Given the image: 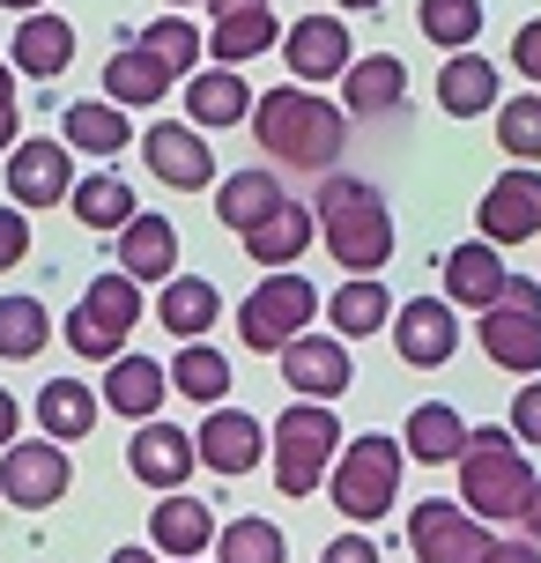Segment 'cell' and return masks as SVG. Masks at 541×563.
Returning a JSON list of instances; mask_svg holds the SVG:
<instances>
[{
  "label": "cell",
  "mask_w": 541,
  "mask_h": 563,
  "mask_svg": "<svg viewBox=\"0 0 541 563\" xmlns=\"http://www.w3.org/2000/svg\"><path fill=\"white\" fill-rule=\"evenodd\" d=\"M253 134L283 170H334L349 148V112L327 104L319 89H267L253 104Z\"/></svg>",
  "instance_id": "cell-1"
},
{
  "label": "cell",
  "mask_w": 541,
  "mask_h": 563,
  "mask_svg": "<svg viewBox=\"0 0 541 563\" xmlns=\"http://www.w3.org/2000/svg\"><path fill=\"white\" fill-rule=\"evenodd\" d=\"M312 208H319V238H327L334 267L378 275V267L394 260V216H386V194H378L371 178H334V170H327V186H319Z\"/></svg>",
  "instance_id": "cell-2"
},
{
  "label": "cell",
  "mask_w": 541,
  "mask_h": 563,
  "mask_svg": "<svg viewBox=\"0 0 541 563\" xmlns=\"http://www.w3.org/2000/svg\"><path fill=\"white\" fill-rule=\"evenodd\" d=\"M534 467H527V452H519L512 430H497V422H483V430H467V452H460V505L475 511V519H519L527 511V497H534Z\"/></svg>",
  "instance_id": "cell-3"
},
{
  "label": "cell",
  "mask_w": 541,
  "mask_h": 563,
  "mask_svg": "<svg viewBox=\"0 0 541 563\" xmlns=\"http://www.w3.org/2000/svg\"><path fill=\"white\" fill-rule=\"evenodd\" d=\"M342 422H334V408L327 400H297V408H283L275 416V430H267V452H275V489L283 497H312L319 482L334 475V460H342Z\"/></svg>",
  "instance_id": "cell-4"
},
{
  "label": "cell",
  "mask_w": 541,
  "mask_h": 563,
  "mask_svg": "<svg viewBox=\"0 0 541 563\" xmlns=\"http://www.w3.org/2000/svg\"><path fill=\"white\" fill-rule=\"evenodd\" d=\"M400 467H408V445L364 430V438L342 445L334 475H327V497H334V511H342L349 527H378V519L394 511V497H400Z\"/></svg>",
  "instance_id": "cell-5"
},
{
  "label": "cell",
  "mask_w": 541,
  "mask_h": 563,
  "mask_svg": "<svg viewBox=\"0 0 541 563\" xmlns=\"http://www.w3.org/2000/svg\"><path fill=\"white\" fill-rule=\"evenodd\" d=\"M134 327H142V282L134 275H97L82 289V305L67 311V349L75 356H89V364H119L126 356V341H134Z\"/></svg>",
  "instance_id": "cell-6"
},
{
  "label": "cell",
  "mask_w": 541,
  "mask_h": 563,
  "mask_svg": "<svg viewBox=\"0 0 541 563\" xmlns=\"http://www.w3.org/2000/svg\"><path fill=\"white\" fill-rule=\"evenodd\" d=\"M312 311H319V289L283 267V275H267L253 297L238 305V341H245L253 356H283L289 341L312 334Z\"/></svg>",
  "instance_id": "cell-7"
},
{
  "label": "cell",
  "mask_w": 541,
  "mask_h": 563,
  "mask_svg": "<svg viewBox=\"0 0 541 563\" xmlns=\"http://www.w3.org/2000/svg\"><path fill=\"white\" fill-rule=\"evenodd\" d=\"M408 549L416 563H489V519L460 505V497H423V505L408 511Z\"/></svg>",
  "instance_id": "cell-8"
},
{
  "label": "cell",
  "mask_w": 541,
  "mask_h": 563,
  "mask_svg": "<svg viewBox=\"0 0 541 563\" xmlns=\"http://www.w3.org/2000/svg\"><path fill=\"white\" fill-rule=\"evenodd\" d=\"M67 482H75V460H67V445H53V438H15V445L0 452V497L15 511H45L67 497Z\"/></svg>",
  "instance_id": "cell-9"
},
{
  "label": "cell",
  "mask_w": 541,
  "mask_h": 563,
  "mask_svg": "<svg viewBox=\"0 0 541 563\" xmlns=\"http://www.w3.org/2000/svg\"><path fill=\"white\" fill-rule=\"evenodd\" d=\"M142 164L172 186V194H200V186H223L216 178V148L200 134L194 119H156L142 134Z\"/></svg>",
  "instance_id": "cell-10"
},
{
  "label": "cell",
  "mask_w": 541,
  "mask_h": 563,
  "mask_svg": "<svg viewBox=\"0 0 541 563\" xmlns=\"http://www.w3.org/2000/svg\"><path fill=\"white\" fill-rule=\"evenodd\" d=\"M483 238L505 253V245H534L541 238V170L534 164H512L505 178H489V194H483Z\"/></svg>",
  "instance_id": "cell-11"
},
{
  "label": "cell",
  "mask_w": 541,
  "mask_h": 563,
  "mask_svg": "<svg viewBox=\"0 0 541 563\" xmlns=\"http://www.w3.org/2000/svg\"><path fill=\"white\" fill-rule=\"evenodd\" d=\"M8 200L23 216L75 200V156H67V141H15L8 148Z\"/></svg>",
  "instance_id": "cell-12"
},
{
  "label": "cell",
  "mask_w": 541,
  "mask_h": 563,
  "mask_svg": "<svg viewBox=\"0 0 541 563\" xmlns=\"http://www.w3.org/2000/svg\"><path fill=\"white\" fill-rule=\"evenodd\" d=\"M283 386L297 400H334L356 386V371H349V341L342 334H305V341H289L283 349Z\"/></svg>",
  "instance_id": "cell-13"
},
{
  "label": "cell",
  "mask_w": 541,
  "mask_h": 563,
  "mask_svg": "<svg viewBox=\"0 0 541 563\" xmlns=\"http://www.w3.org/2000/svg\"><path fill=\"white\" fill-rule=\"evenodd\" d=\"M194 445H200V467H208V475L238 482L267 460V422L245 416V408H208V422L194 430Z\"/></svg>",
  "instance_id": "cell-14"
},
{
  "label": "cell",
  "mask_w": 541,
  "mask_h": 563,
  "mask_svg": "<svg viewBox=\"0 0 541 563\" xmlns=\"http://www.w3.org/2000/svg\"><path fill=\"white\" fill-rule=\"evenodd\" d=\"M283 59L297 82H342L349 67H356V53H349V23L342 15H305V23L283 30Z\"/></svg>",
  "instance_id": "cell-15"
},
{
  "label": "cell",
  "mask_w": 541,
  "mask_h": 563,
  "mask_svg": "<svg viewBox=\"0 0 541 563\" xmlns=\"http://www.w3.org/2000/svg\"><path fill=\"white\" fill-rule=\"evenodd\" d=\"M394 349H400V364H416V371L453 364V349H460L453 305H445V297H408V305L394 311Z\"/></svg>",
  "instance_id": "cell-16"
},
{
  "label": "cell",
  "mask_w": 541,
  "mask_h": 563,
  "mask_svg": "<svg viewBox=\"0 0 541 563\" xmlns=\"http://www.w3.org/2000/svg\"><path fill=\"white\" fill-rule=\"evenodd\" d=\"M194 467H200V445H194V430H178V422H142L134 445H126V475L148 482V489H164V497H172Z\"/></svg>",
  "instance_id": "cell-17"
},
{
  "label": "cell",
  "mask_w": 541,
  "mask_h": 563,
  "mask_svg": "<svg viewBox=\"0 0 541 563\" xmlns=\"http://www.w3.org/2000/svg\"><path fill=\"white\" fill-rule=\"evenodd\" d=\"M475 341L497 371L512 378H541V311H512V305H489L475 311Z\"/></svg>",
  "instance_id": "cell-18"
},
{
  "label": "cell",
  "mask_w": 541,
  "mask_h": 563,
  "mask_svg": "<svg viewBox=\"0 0 541 563\" xmlns=\"http://www.w3.org/2000/svg\"><path fill=\"white\" fill-rule=\"evenodd\" d=\"M216 534H223V527H216V511L200 505V497H186V489H172L164 505L148 511V549H156V556H172V563H200L208 549H216Z\"/></svg>",
  "instance_id": "cell-19"
},
{
  "label": "cell",
  "mask_w": 541,
  "mask_h": 563,
  "mask_svg": "<svg viewBox=\"0 0 541 563\" xmlns=\"http://www.w3.org/2000/svg\"><path fill=\"white\" fill-rule=\"evenodd\" d=\"M505 282H512V267L497 260V245H489V238H467V245H453V253H445V305L489 311L497 297H505Z\"/></svg>",
  "instance_id": "cell-20"
},
{
  "label": "cell",
  "mask_w": 541,
  "mask_h": 563,
  "mask_svg": "<svg viewBox=\"0 0 541 563\" xmlns=\"http://www.w3.org/2000/svg\"><path fill=\"white\" fill-rule=\"evenodd\" d=\"M119 275H134V282H172L178 275V230H172V216L142 208L134 223L119 230Z\"/></svg>",
  "instance_id": "cell-21"
},
{
  "label": "cell",
  "mask_w": 541,
  "mask_h": 563,
  "mask_svg": "<svg viewBox=\"0 0 541 563\" xmlns=\"http://www.w3.org/2000/svg\"><path fill=\"white\" fill-rule=\"evenodd\" d=\"M15 75H30V82H53V75H67L75 67V23H59V15H23L15 23V59H8Z\"/></svg>",
  "instance_id": "cell-22"
},
{
  "label": "cell",
  "mask_w": 541,
  "mask_h": 563,
  "mask_svg": "<svg viewBox=\"0 0 541 563\" xmlns=\"http://www.w3.org/2000/svg\"><path fill=\"white\" fill-rule=\"evenodd\" d=\"M497 89H505L497 59H483V53H453L445 67H438V112H453V119H483L489 104H505Z\"/></svg>",
  "instance_id": "cell-23"
},
{
  "label": "cell",
  "mask_w": 541,
  "mask_h": 563,
  "mask_svg": "<svg viewBox=\"0 0 541 563\" xmlns=\"http://www.w3.org/2000/svg\"><path fill=\"white\" fill-rule=\"evenodd\" d=\"M223 319V289L208 275H172L164 282V297H156V327L178 341H208V327Z\"/></svg>",
  "instance_id": "cell-24"
},
{
  "label": "cell",
  "mask_w": 541,
  "mask_h": 563,
  "mask_svg": "<svg viewBox=\"0 0 541 563\" xmlns=\"http://www.w3.org/2000/svg\"><path fill=\"white\" fill-rule=\"evenodd\" d=\"M305 245H312V200H283L275 216H260L253 230H245V253H253V267H297L305 260Z\"/></svg>",
  "instance_id": "cell-25"
},
{
  "label": "cell",
  "mask_w": 541,
  "mask_h": 563,
  "mask_svg": "<svg viewBox=\"0 0 541 563\" xmlns=\"http://www.w3.org/2000/svg\"><path fill=\"white\" fill-rule=\"evenodd\" d=\"M260 97L245 89L238 67H208V75H186V119H194L200 134H216V126H238V119L253 112Z\"/></svg>",
  "instance_id": "cell-26"
},
{
  "label": "cell",
  "mask_w": 541,
  "mask_h": 563,
  "mask_svg": "<svg viewBox=\"0 0 541 563\" xmlns=\"http://www.w3.org/2000/svg\"><path fill=\"white\" fill-rule=\"evenodd\" d=\"M164 394H172V371L148 364V356H119V364L104 371V408L126 416V422H156Z\"/></svg>",
  "instance_id": "cell-27"
},
{
  "label": "cell",
  "mask_w": 541,
  "mask_h": 563,
  "mask_svg": "<svg viewBox=\"0 0 541 563\" xmlns=\"http://www.w3.org/2000/svg\"><path fill=\"white\" fill-rule=\"evenodd\" d=\"M97 416H104V394L82 386V378H53V386L37 394V422H45L53 445H82L89 430H97Z\"/></svg>",
  "instance_id": "cell-28"
},
{
  "label": "cell",
  "mask_w": 541,
  "mask_h": 563,
  "mask_svg": "<svg viewBox=\"0 0 541 563\" xmlns=\"http://www.w3.org/2000/svg\"><path fill=\"white\" fill-rule=\"evenodd\" d=\"M394 297H386V282L378 275H349L334 297H327V319H334V334L342 341H371L378 327H394Z\"/></svg>",
  "instance_id": "cell-29"
},
{
  "label": "cell",
  "mask_w": 541,
  "mask_h": 563,
  "mask_svg": "<svg viewBox=\"0 0 541 563\" xmlns=\"http://www.w3.org/2000/svg\"><path fill=\"white\" fill-rule=\"evenodd\" d=\"M400 89H408V67L394 53H371L342 75V104L356 119H386V112H400Z\"/></svg>",
  "instance_id": "cell-30"
},
{
  "label": "cell",
  "mask_w": 541,
  "mask_h": 563,
  "mask_svg": "<svg viewBox=\"0 0 541 563\" xmlns=\"http://www.w3.org/2000/svg\"><path fill=\"white\" fill-rule=\"evenodd\" d=\"M408 460H423V467H460V452H467V422H460V408H445V400H423L416 416H408Z\"/></svg>",
  "instance_id": "cell-31"
},
{
  "label": "cell",
  "mask_w": 541,
  "mask_h": 563,
  "mask_svg": "<svg viewBox=\"0 0 541 563\" xmlns=\"http://www.w3.org/2000/svg\"><path fill=\"white\" fill-rule=\"evenodd\" d=\"M283 178H275V170H230L223 186H216V216H223V230H238V238H245V230L260 223V216H275V208H283Z\"/></svg>",
  "instance_id": "cell-32"
},
{
  "label": "cell",
  "mask_w": 541,
  "mask_h": 563,
  "mask_svg": "<svg viewBox=\"0 0 541 563\" xmlns=\"http://www.w3.org/2000/svg\"><path fill=\"white\" fill-rule=\"evenodd\" d=\"M59 141L82 148V156H119V148H134V126H126V112L104 97V104H67V112H59Z\"/></svg>",
  "instance_id": "cell-33"
},
{
  "label": "cell",
  "mask_w": 541,
  "mask_h": 563,
  "mask_svg": "<svg viewBox=\"0 0 541 563\" xmlns=\"http://www.w3.org/2000/svg\"><path fill=\"white\" fill-rule=\"evenodd\" d=\"M172 82H178V75L164 67V59H148L142 45H119V53L104 59V97H112L119 112H126V104H156Z\"/></svg>",
  "instance_id": "cell-34"
},
{
  "label": "cell",
  "mask_w": 541,
  "mask_h": 563,
  "mask_svg": "<svg viewBox=\"0 0 541 563\" xmlns=\"http://www.w3.org/2000/svg\"><path fill=\"white\" fill-rule=\"evenodd\" d=\"M283 45V23L267 15V8H245V15H223V23L208 30V53H216V67H245V59L275 53Z\"/></svg>",
  "instance_id": "cell-35"
},
{
  "label": "cell",
  "mask_w": 541,
  "mask_h": 563,
  "mask_svg": "<svg viewBox=\"0 0 541 563\" xmlns=\"http://www.w3.org/2000/svg\"><path fill=\"white\" fill-rule=\"evenodd\" d=\"M172 394L200 400V408H223L230 356H223V349H208V341H186V349H178V364H172Z\"/></svg>",
  "instance_id": "cell-36"
},
{
  "label": "cell",
  "mask_w": 541,
  "mask_h": 563,
  "mask_svg": "<svg viewBox=\"0 0 541 563\" xmlns=\"http://www.w3.org/2000/svg\"><path fill=\"white\" fill-rule=\"evenodd\" d=\"M416 30L445 53H475L483 37V0H416Z\"/></svg>",
  "instance_id": "cell-37"
},
{
  "label": "cell",
  "mask_w": 541,
  "mask_h": 563,
  "mask_svg": "<svg viewBox=\"0 0 541 563\" xmlns=\"http://www.w3.org/2000/svg\"><path fill=\"white\" fill-rule=\"evenodd\" d=\"M75 216H82V230H112V238H119V230L142 216V200H134L126 178H104V170H97V178L75 186Z\"/></svg>",
  "instance_id": "cell-38"
},
{
  "label": "cell",
  "mask_w": 541,
  "mask_h": 563,
  "mask_svg": "<svg viewBox=\"0 0 541 563\" xmlns=\"http://www.w3.org/2000/svg\"><path fill=\"white\" fill-rule=\"evenodd\" d=\"M134 45H142L148 59H164V67H172L178 82H186V75H200L194 59L208 53V30H194V23H186V15H164V23L134 30Z\"/></svg>",
  "instance_id": "cell-39"
},
{
  "label": "cell",
  "mask_w": 541,
  "mask_h": 563,
  "mask_svg": "<svg viewBox=\"0 0 541 563\" xmlns=\"http://www.w3.org/2000/svg\"><path fill=\"white\" fill-rule=\"evenodd\" d=\"M45 341H53V319H45L37 297H0V356H8V364L45 356Z\"/></svg>",
  "instance_id": "cell-40"
},
{
  "label": "cell",
  "mask_w": 541,
  "mask_h": 563,
  "mask_svg": "<svg viewBox=\"0 0 541 563\" xmlns=\"http://www.w3.org/2000/svg\"><path fill=\"white\" fill-rule=\"evenodd\" d=\"M497 148L512 164H541V89H519L497 104Z\"/></svg>",
  "instance_id": "cell-41"
},
{
  "label": "cell",
  "mask_w": 541,
  "mask_h": 563,
  "mask_svg": "<svg viewBox=\"0 0 541 563\" xmlns=\"http://www.w3.org/2000/svg\"><path fill=\"white\" fill-rule=\"evenodd\" d=\"M289 541L275 519H230L223 534H216V563H283Z\"/></svg>",
  "instance_id": "cell-42"
},
{
  "label": "cell",
  "mask_w": 541,
  "mask_h": 563,
  "mask_svg": "<svg viewBox=\"0 0 541 563\" xmlns=\"http://www.w3.org/2000/svg\"><path fill=\"white\" fill-rule=\"evenodd\" d=\"M23 253H30V216L8 200L0 208V267H23Z\"/></svg>",
  "instance_id": "cell-43"
},
{
  "label": "cell",
  "mask_w": 541,
  "mask_h": 563,
  "mask_svg": "<svg viewBox=\"0 0 541 563\" xmlns=\"http://www.w3.org/2000/svg\"><path fill=\"white\" fill-rule=\"evenodd\" d=\"M512 438L519 445H541V378H527L512 400Z\"/></svg>",
  "instance_id": "cell-44"
},
{
  "label": "cell",
  "mask_w": 541,
  "mask_h": 563,
  "mask_svg": "<svg viewBox=\"0 0 541 563\" xmlns=\"http://www.w3.org/2000/svg\"><path fill=\"white\" fill-rule=\"evenodd\" d=\"M319 563H378V541H371L364 527H349V534H334L319 549Z\"/></svg>",
  "instance_id": "cell-45"
},
{
  "label": "cell",
  "mask_w": 541,
  "mask_h": 563,
  "mask_svg": "<svg viewBox=\"0 0 541 563\" xmlns=\"http://www.w3.org/2000/svg\"><path fill=\"white\" fill-rule=\"evenodd\" d=\"M512 67H519V75H527V82L541 89V15H534V23H527V30L512 37Z\"/></svg>",
  "instance_id": "cell-46"
},
{
  "label": "cell",
  "mask_w": 541,
  "mask_h": 563,
  "mask_svg": "<svg viewBox=\"0 0 541 563\" xmlns=\"http://www.w3.org/2000/svg\"><path fill=\"white\" fill-rule=\"evenodd\" d=\"M0 148H15V67L0 59Z\"/></svg>",
  "instance_id": "cell-47"
},
{
  "label": "cell",
  "mask_w": 541,
  "mask_h": 563,
  "mask_svg": "<svg viewBox=\"0 0 541 563\" xmlns=\"http://www.w3.org/2000/svg\"><path fill=\"white\" fill-rule=\"evenodd\" d=\"M497 305H512V311H541V275H512Z\"/></svg>",
  "instance_id": "cell-48"
},
{
  "label": "cell",
  "mask_w": 541,
  "mask_h": 563,
  "mask_svg": "<svg viewBox=\"0 0 541 563\" xmlns=\"http://www.w3.org/2000/svg\"><path fill=\"white\" fill-rule=\"evenodd\" d=\"M489 563H541V541H497Z\"/></svg>",
  "instance_id": "cell-49"
},
{
  "label": "cell",
  "mask_w": 541,
  "mask_h": 563,
  "mask_svg": "<svg viewBox=\"0 0 541 563\" xmlns=\"http://www.w3.org/2000/svg\"><path fill=\"white\" fill-rule=\"evenodd\" d=\"M15 430H23V416H15V394H8V386H0V452L15 445Z\"/></svg>",
  "instance_id": "cell-50"
},
{
  "label": "cell",
  "mask_w": 541,
  "mask_h": 563,
  "mask_svg": "<svg viewBox=\"0 0 541 563\" xmlns=\"http://www.w3.org/2000/svg\"><path fill=\"white\" fill-rule=\"evenodd\" d=\"M200 8H208V15L223 23V15H245V8H267V0H200Z\"/></svg>",
  "instance_id": "cell-51"
},
{
  "label": "cell",
  "mask_w": 541,
  "mask_h": 563,
  "mask_svg": "<svg viewBox=\"0 0 541 563\" xmlns=\"http://www.w3.org/2000/svg\"><path fill=\"white\" fill-rule=\"evenodd\" d=\"M519 527H527V541H541V482H534V497H527V511H519Z\"/></svg>",
  "instance_id": "cell-52"
},
{
  "label": "cell",
  "mask_w": 541,
  "mask_h": 563,
  "mask_svg": "<svg viewBox=\"0 0 541 563\" xmlns=\"http://www.w3.org/2000/svg\"><path fill=\"white\" fill-rule=\"evenodd\" d=\"M112 563H156V549H134L126 541V549H112Z\"/></svg>",
  "instance_id": "cell-53"
},
{
  "label": "cell",
  "mask_w": 541,
  "mask_h": 563,
  "mask_svg": "<svg viewBox=\"0 0 541 563\" xmlns=\"http://www.w3.org/2000/svg\"><path fill=\"white\" fill-rule=\"evenodd\" d=\"M0 8H15V15H37V8H45V0H0Z\"/></svg>",
  "instance_id": "cell-54"
},
{
  "label": "cell",
  "mask_w": 541,
  "mask_h": 563,
  "mask_svg": "<svg viewBox=\"0 0 541 563\" xmlns=\"http://www.w3.org/2000/svg\"><path fill=\"white\" fill-rule=\"evenodd\" d=\"M342 8H349V15H356V8H386V0H342Z\"/></svg>",
  "instance_id": "cell-55"
},
{
  "label": "cell",
  "mask_w": 541,
  "mask_h": 563,
  "mask_svg": "<svg viewBox=\"0 0 541 563\" xmlns=\"http://www.w3.org/2000/svg\"><path fill=\"white\" fill-rule=\"evenodd\" d=\"M172 8H186V0H172Z\"/></svg>",
  "instance_id": "cell-56"
}]
</instances>
